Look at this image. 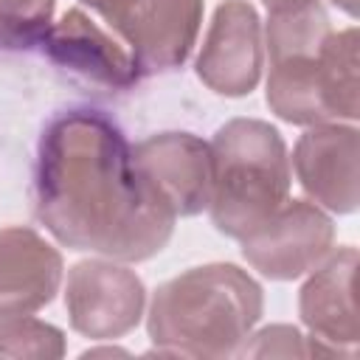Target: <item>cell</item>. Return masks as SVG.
I'll use <instances>...</instances> for the list:
<instances>
[{
    "label": "cell",
    "instance_id": "cell-1",
    "mask_svg": "<svg viewBox=\"0 0 360 360\" xmlns=\"http://www.w3.org/2000/svg\"><path fill=\"white\" fill-rule=\"evenodd\" d=\"M34 211L65 248L115 262L160 253L177 219L135 166L124 132L96 110H70L48 124L37 152Z\"/></svg>",
    "mask_w": 360,
    "mask_h": 360
},
{
    "label": "cell",
    "instance_id": "cell-2",
    "mask_svg": "<svg viewBox=\"0 0 360 360\" xmlns=\"http://www.w3.org/2000/svg\"><path fill=\"white\" fill-rule=\"evenodd\" d=\"M262 287L236 264L191 267L160 284L146 329L155 354L231 357L262 318Z\"/></svg>",
    "mask_w": 360,
    "mask_h": 360
},
{
    "label": "cell",
    "instance_id": "cell-3",
    "mask_svg": "<svg viewBox=\"0 0 360 360\" xmlns=\"http://www.w3.org/2000/svg\"><path fill=\"white\" fill-rule=\"evenodd\" d=\"M211 146L208 211L231 239L248 236L290 197V158L276 127L259 118L222 124Z\"/></svg>",
    "mask_w": 360,
    "mask_h": 360
},
{
    "label": "cell",
    "instance_id": "cell-4",
    "mask_svg": "<svg viewBox=\"0 0 360 360\" xmlns=\"http://www.w3.org/2000/svg\"><path fill=\"white\" fill-rule=\"evenodd\" d=\"M239 242L253 270L276 281H292L312 273L332 253L335 225L315 202L287 200Z\"/></svg>",
    "mask_w": 360,
    "mask_h": 360
},
{
    "label": "cell",
    "instance_id": "cell-5",
    "mask_svg": "<svg viewBox=\"0 0 360 360\" xmlns=\"http://www.w3.org/2000/svg\"><path fill=\"white\" fill-rule=\"evenodd\" d=\"M146 304L143 281L115 259H87L68 270L65 307L70 326L93 340H112L138 326Z\"/></svg>",
    "mask_w": 360,
    "mask_h": 360
},
{
    "label": "cell",
    "instance_id": "cell-6",
    "mask_svg": "<svg viewBox=\"0 0 360 360\" xmlns=\"http://www.w3.org/2000/svg\"><path fill=\"white\" fill-rule=\"evenodd\" d=\"M104 20L132 48L138 73L174 70L197 42L202 0H118Z\"/></svg>",
    "mask_w": 360,
    "mask_h": 360
},
{
    "label": "cell",
    "instance_id": "cell-7",
    "mask_svg": "<svg viewBox=\"0 0 360 360\" xmlns=\"http://www.w3.org/2000/svg\"><path fill=\"white\" fill-rule=\"evenodd\" d=\"M357 250L340 248L329 253L301 287V321L309 329L307 354L315 357H354L360 340L354 307Z\"/></svg>",
    "mask_w": 360,
    "mask_h": 360
},
{
    "label": "cell",
    "instance_id": "cell-8",
    "mask_svg": "<svg viewBox=\"0 0 360 360\" xmlns=\"http://www.w3.org/2000/svg\"><path fill=\"white\" fill-rule=\"evenodd\" d=\"M264 68L262 22L248 0H225L211 20L202 51L197 56V76L219 96H248Z\"/></svg>",
    "mask_w": 360,
    "mask_h": 360
},
{
    "label": "cell",
    "instance_id": "cell-9",
    "mask_svg": "<svg viewBox=\"0 0 360 360\" xmlns=\"http://www.w3.org/2000/svg\"><path fill=\"white\" fill-rule=\"evenodd\" d=\"M135 166L174 217H194L211 200V146L191 132H160L132 146Z\"/></svg>",
    "mask_w": 360,
    "mask_h": 360
},
{
    "label": "cell",
    "instance_id": "cell-10",
    "mask_svg": "<svg viewBox=\"0 0 360 360\" xmlns=\"http://www.w3.org/2000/svg\"><path fill=\"white\" fill-rule=\"evenodd\" d=\"M357 129L329 121L309 127L292 152V166L304 191L335 214H352L360 200Z\"/></svg>",
    "mask_w": 360,
    "mask_h": 360
},
{
    "label": "cell",
    "instance_id": "cell-11",
    "mask_svg": "<svg viewBox=\"0 0 360 360\" xmlns=\"http://www.w3.org/2000/svg\"><path fill=\"white\" fill-rule=\"evenodd\" d=\"M62 284V256L31 228H0V321L34 315Z\"/></svg>",
    "mask_w": 360,
    "mask_h": 360
},
{
    "label": "cell",
    "instance_id": "cell-12",
    "mask_svg": "<svg viewBox=\"0 0 360 360\" xmlns=\"http://www.w3.org/2000/svg\"><path fill=\"white\" fill-rule=\"evenodd\" d=\"M48 56L65 70L112 90H124L138 82L132 53H127L112 37H107L82 8H70L53 22L45 37Z\"/></svg>",
    "mask_w": 360,
    "mask_h": 360
},
{
    "label": "cell",
    "instance_id": "cell-13",
    "mask_svg": "<svg viewBox=\"0 0 360 360\" xmlns=\"http://www.w3.org/2000/svg\"><path fill=\"white\" fill-rule=\"evenodd\" d=\"M267 104L281 121L298 127L329 124L332 118L323 104L321 79H318V53L270 62Z\"/></svg>",
    "mask_w": 360,
    "mask_h": 360
},
{
    "label": "cell",
    "instance_id": "cell-14",
    "mask_svg": "<svg viewBox=\"0 0 360 360\" xmlns=\"http://www.w3.org/2000/svg\"><path fill=\"white\" fill-rule=\"evenodd\" d=\"M329 34L332 28L321 0H287L270 6L264 45L270 62L287 56H312L321 51Z\"/></svg>",
    "mask_w": 360,
    "mask_h": 360
},
{
    "label": "cell",
    "instance_id": "cell-15",
    "mask_svg": "<svg viewBox=\"0 0 360 360\" xmlns=\"http://www.w3.org/2000/svg\"><path fill=\"white\" fill-rule=\"evenodd\" d=\"M318 79L332 121H354L360 115L357 82V28L332 31L318 51Z\"/></svg>",
    "mask_w": 360,
    "mask_h": 360
},
{
    "label": "cell",
    "instance_id": "cell-16",
    "mask_svg": "<svg viewBox=\"0 0 360 360\" xmlns=\"http://www.w3.org/2000/svg\"><path fill=\"white\" fill-rule=\"evenodd\" d=\"M62 354H65V335L56 326L28 315L0 321V357L53 360Z\"/></svg>",
    "mask_w": 360,
    "mask_h": 360
},
{
    "label": "cell",
    "instance_id": "cell-17",
    "mask_svg": "<svg viewBox=\"0 0 360 360\" xmlns=\"http://www.w3.org/2000/svg\"><path fill=\"white\" fill-rule=\"evenodd\" d=\"M53 0H0V48L37 45L51 28Z\"/></svg>",
    "mask_w": 360,
    "mask_h": 360
},
{
    "label": "cell",
    "instance_id": "cell-18",
    "mask_svg": "<svg viewBox=\"0 0 360 360\" xmlns=\"http://www.w3.org/2000/svg\"><path fill=\"white\" fill-rule=\"evenodd\" d=\"M242 354H298L307 357V338L292 326H267L253 335V343H242Z\"/></svg>",
    "mask_w": 360,
    "mask_h": 360
},
{
    "label": "cell",
    "instance_id": "cell-19",
    "mask_svg": "<svg viewBox=\"0 0 360 360\" xmlns=\"http://www.w3.org/2000/svg\"><path fill=\"white\" fill-rule=\"evenodd\" d=\"M338 8H343L349 17H357V0H332Z\"/></svg>",
    "mask_w": 360,
    "mask_h": 360
},
{
    "label": "cell",
    "instance_id": "cell-20",
    "mask_svg": "<svg viewBox=\"0 0 360 360\" xmlns=\"http://www.w3.org/2000/svg\"><path fill=\"white\" fill-rule=\"evenodd\" d=\"M93 354H127L124 349H96V352H84V357H93Z\"/></svg>",
    "mask_w": 360,
    "mask_h": 360
},
{
    "label": "cell",
    "instance_id": "cell-21",
    "mask_svg": "<svg viewBox=\"0 0 360 360\" xmlns=\"http://www.w3.org/2000/svg\"><path fill=\"white\" fill-rule=\"evenodd\" d=\"M278 3H287V0H264V6L270 8V6H278Z\"/></svg>",
    "mask_w": 360,
    "mask_h": 360
}]
</instances>
